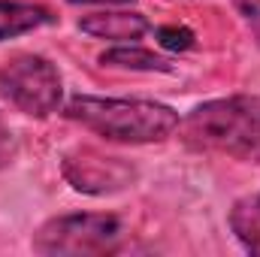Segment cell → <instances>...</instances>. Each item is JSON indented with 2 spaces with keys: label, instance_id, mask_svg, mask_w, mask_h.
Returning <instances> with one entry per match:
<instances>
[{
  "label": "cell",
  "instance_id": "obj_1",
  "mask_svg": "<svg viewBox=\"0 0 260 257\" xmlns=\"http://www.w3.org/2000/svg\"><path fill=\"white\" fill-rule=\"evenodd\" d=\"M176 133L194 151L260 164V97L233 94L200 103L179 121Z\"/></svg>",
  "mask_w": 260,
  "mask_h": 257
},
{
  "label": "cell",
  "instance_id": "obj_2",
  "mask_svg": "<svg viewBox=\"0 0 260 257\" xmlns=\"http://www.w3.org/2000/svg\"><path fill=\"white\" fill-rule=\"evenodd\" d=\"M70 121L85 130L127 145L164 142L179 130V112L154 100H118V97H73L64 106Z\"/></svg>",
  "mask_w": 260,
  "mask_h": 257
},
{
  "label": "cell",
  "instance_id": "obj_3",
  "mask_svg": "<svg viewBox=\"0 0 260 257\" xmlns=\"http://www.w3.org/2000/svg\"><path fill=\"white\" fill-rule=\"evenodd\" d=\"M127 230L118 215L106 212H73L46 221L34 233V251L49 257L112 254L124 245Z\"/></svg>",
  "mask_w": 260,
  "mask_h": 257
},
{
  "label": "cell",
  "instance_id": "obj_4",
  "mask_svg": "<svg viewBox=\"0 0 260 257\" xmlns=\"http://www.w3.org/2000/svg\"><path fill=\"white\" fill-rule=\"evenodd\" d=\"M0 97L30 118H46L61 109L64 79L43 55H18L0 67Z\"/></svg>",
  "mask_w": 260,
  "mask_h": 257
},
{
  "label": "cell",
  "instance_id": "obj_5",
  "mask_svg": "<svg viewBox=\"0 0 260 257\" xmlns=\"http://www.w3.org/2000/svg\"><path fill=\"white\" fill-rule=\"evenodd\" d=\"M64 179L76 191L103 197V194L124 191L136 179V170L124 157H109L94 148H76L64 157Z\"/></svg>",
  "mask_w": 260,
  "mask_h": 257
},
{
  "label": "cell",
  "instance_id": "obj_6",
  "mask_svg": "<svg viewBox=\"0 0 260 257\" xmlns=\"http://www.w3.org/2000/svg\"><path fill=\"white\" fill-rule=\"evenodd\" d=\"M148 18L142 12H91L79 18V30L94 40H112V43H136L148 34Z\"/></svg>",
  "mask_w": 260,
  "mask_h": 257
},
{
  "label": "cell",
  "instance_id": "obj_7",
  "mask_svg": "<svg viewBox=\"0 0 260 257\" xmlns=\"http://www.w3.org/2000/svg\"><path fill=\"white\" fill-rule=\"evenodd\" d=\"M55 15L40 3H18V0H0V43L30 34L43 24H52Z\"/></svg>",
  "mask_w": 260,
  "mask_h": 257
},
{
  "label": "cell",
  "instance_id": "obj_8",
  "mask_svg": "<svg viewBox=\"0 0 260 257\" xmlns=\"http://www.w3.org/2000/svg\"><path fill=\"white\" fill-rule=\"evenodd\" d=\"M100 64L103 67H115V70H142V73H170L173 61L164 58V55H154L142 46H115L109 52L100 55Z\"/></svg>",
  "mask_w": 260,
  "mask_h": 257
},
{
  "label": "cell",
  "instance_id": "obj_9",
  "mask_svg": "<svg viewBox=\"0 0 260 257\" xmlns=\"http://www.w3.org/2000/svg\"><path fill=\"white\" fill-rule=\"evenodd\" d=\"M230 230L242 242L245 251L260 254V191L242 197L230 212Z\"/></svg>",
  "mask_w": 260,
  "mask_h": 257
},
{
  "label": "cell",
  "instance_id": "obj_10",
  "mask_svg": "<svg viewBox=\"0 0 260 257\" xmlns=\"http://www.w3.org/2000/svg\"><path fill=\"white\" fill-rule=\"evenodd\" d=\"M157 43H160L164 49H170V52H188V49H194L197 37H194L191 27L164 24V27H157Z\"/></svg>",
  "mask_w": 260,
  "mask_h": 257
},
{
  "label": "cell",
  "instance_id": "obj_11",
  "mask_svg": "<svg viewBox=\"0 0 260 257\" xmlns=\"http://www.w3.org/2000/svg\"><path fill=\"white\" fill-rule=\"evenodd\" d=\"M236 9H239L245 27L251 30L254 43L260 46V0H236Z\"/></svg>",
  "mask_w": 260,
  "mask_h": 257
},
{
  "label": "cell",
  "instance_id": "obj_12",
  "mask_svg": "<svg viewBox=\"0 0 260 257\" xmlns=\"http://www.w3.org/2000/svg\"><path fill=\"white\" fill-rule=\"evenodd\" d=\"M15 148H18V142H15V133H12V127L3 121V115H0V170L12 164V157H15Z\"/></svg>",
  "mask_w": 260,
  "mask_h": 257
},
{
  "label": "cell",
  "instance_id": "obj_13",
  "mask_svg": "<svg viewBox=\"0 0 260 257\" xmlns=\"http://www.w3.org/2000/svg\"><path fill=\"white\" fill-rule=\"evenodd\" d=\"M70 3H106V6H127V3H133V0H70Z\"/></svg>",
  "mask_w": 260,
  "mask_h": 257
}]
</instances>
